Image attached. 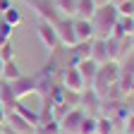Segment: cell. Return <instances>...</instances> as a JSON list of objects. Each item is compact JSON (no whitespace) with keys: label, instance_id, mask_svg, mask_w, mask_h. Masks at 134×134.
<instances>
[{"label":"cell","instance_id":"ffe728a7","mask_svg":"<svg viewBox=\"0 0 134 134\" xmlns=\"http://www.w3.org/2000/svg\"><path fill=\"white\" fill-rule=\"evenodd\" d=\"M115 7H117V14L120 17H134V0H122Z\"/></svg>","mask_w":134,"mask_h":134},{"label":"cell","instance_id":"4fadbf2b","mask_svg":"<svg viewBox=\"0 0 134 134\" xmlns=\"http://www.w3.org/2000/svg\"><path fill=\"white\" fill-rule=\"evenodd\" d=\"M96 3H93V0H77V17H79V19H91V17H93V12H96Z\"/></svg>","mask_w":134,"mask_h":134},{"label":"cell","instance_id":"8fae6325","mask_svg":"<svg viewBox=\"0 0 134 134\" xmlns=\"http://www.w3.org/2000/svg\"><path fill=\"white\" fill-rule=\"evenodd\" d=\"M5 122H10V125H12V132H14V134H34V132H36V127L29 125L19 113H10Z\"/></svg>","mask_w":134,"mask_h":134},{"label":"cell","instance_id":"83f0119b","mask_svg":"<svg viewBox=\"0 0 134 134\" xmlns=\"http://www.w3.org/2000/svg\"><path fill=\"white\" fill-rule=\"evenodd\" d=\"M129 43H132V46H134V34H132V36H129Z\"/></svg>","mask_w":134,"mask_h":134},{"label":"cell","instance_id":"5b68a950","mask_svg":"<svg viewBox=\"0 0 134 134\" xmlns=\"http://www.w3.org/2000/svg\"><path fill=\"white\" fill-rule=\"evenodd\" d=\"M10 89H12L14 100H22L24 96L38 91V77H24V74H22L17 81H10Z\"/></svg>","mask_w":134,"mask_h":134},{"label":"cell","instance_id":"3957f363","mask_svg":"<svg viewBox=\"0 0 134 134\" xmlns=\"http://www.w3.org/2000/svg\"><path fill=\"white\" fill-rule=\"evenodd\" d=\"M55 26V34H58V41L60 46L65 48H74L77 46V36H74V22L70 19V17H62L60 22L53 24Z\"/></svg>","mask_w":134,"mask_h":134},{"label":"cell","instance_id":"4316f807","mask_svg":"<svg viewBox=\"0 0 134 134\" xmlns=\"http://www.w3.org/2000/svg\"><path fill=\"white\" fill-rule=\"evenodd\" d=\"M3 65L5 62H3V58H0V79H3Z\"/></svg>","mask_w":134,"mask_h":134},{"label":"cell","instance_id":"d4e9b609","mask_svg":"<svg viewBox=\"0 0 134 134\" xmlns=\"http://www.w3.org/2000/svg\"><path fill=\"white\" fill-rule=\"evenodd\" d=\"M5 120H7V110H5V105H3V103H0V125H3Z\"/></svg>","mask_w":134,"mask_h":134},{"label":"cell","instance_id":"603a6c76","mask_svg":"<svg viewBox=\"0 0 134 134\" xmlns=\"http://www.w3.org/2000/svg\"><path fill=\"white\" fill-rule=\"evenodd\" d=\"M125 134H134V115L132 113L125 117Z\"/></svg>","mask_w":134,"mask_h":134},{"label":"cell","instance_id":"277c9868","mask_svg":"<svg viewBox=\"0 0 134 134\" xmlns=\"http://www.w3.org/2000/svg\"><path fill=\"white\" fill-rule=\"evenodd\" d=\"M26 3H29L34 10H36V14L41 17L43 22L55 24V22H60V19H62L60 10L55 7V3H50V0H26Z\"/></svg>","mask_w":134,"mask_h":134},{"label":"cell","instance_id":"ba28073f","mask_svg":"<svg viewBox=\"0 0 134 134\" xmlns=\"http://www.w3.org/2000/svg\"><path fill=\"white\" fill-rule=\"evenodd\" d=\"M36 34H38V38H41V43H43V48L46 50H53L60 46V41H58V34H55V26L50 24V22H38V29H36Z\"/></svg>","mask_w":134,"mask_h":134},{"label":"cell","instance_id":"f546056e","mask_svg":"<svg viewBox=\"0 0 134 134\" xmlns=\"http://www.w3.org/2000/svg\"><path fill=\"white\" fill-rule=\"evenodd\" d=\"M132 93H134V84H132Z\"/></svg>","mask_w":134,"mask_h":134},{"label":"cell","instance_id":"44dd1931","mask_svg":"<svg viewBox=\"0 0 134 134\" xmlns=\"http://www.w3.org/2000/svg\"><path fill=\"white\" fill-rule=\"evenodd\" d=\"M12 34H14V29L0 19V46H5L7 41H12Z\"/></svg>","mask_w":134,"mask_h":134},{"label":"cell","instance_id":"7c38bea8","mask_svg":"<svg viewBox=\"0 0 134 134\" xmlns=\"http://www.w3.org/2000/svg\"><path fill=\"white\" fill-rule=\"evenodd\" d=\"M132 34H134V17H117L113 36L115 38H129Z\"/></svg>","mask_w":134,"mask_h":134},{"label":"cell","instance_id":"6da1fadb","mask_svg":"<svg viewBox=\"0 0 134 134\" xmlns=\"http://www.w3.org/2000/svg\"><path fill=\"white\" fill-rule=\"evenodd\" d=\"M117 7L113 3H105V5H98L93 17H91V24H93V34L96 38H108L113 36L115 31V24H117Z\"/></svg>","mask_w":134,"mask_h":134},{"label":"cell","instance_id":"d6986e66","mask_svg":"<svg viewBox=\"0 0 134 134\" xmlns=\"http://www.w3.org/2000/svg\"><path fill=\"white\" fill-rule=\"evenodd\" d=\"M96 120H98V134H113V129H115V120L113 117L103 115V117H96Z\"/></svg>","mask_w":134,"mask_h":134},{"label":"cell","instance_id":"ac0fdd59","mask_svg":"<svg viewBox=\"0 0 134 134\" xmlns=\"http://www.w3.org/2000/svg\"><path fill=\"white\" fill-rule=\"evenodd\" d=\"M55 7L60 10L62 17H70L77 12V0H55Z\"/></svg>","mask_w":134,"mask_h":134},{"label":"cell","instance_id":"7402d4cb","mask_svg":"<svg viewBox=\"0 0 134 134\" xmlns=\"http://www.w3.org/2000/svg\"><path fill=\"white\" fill-rule=\"evenodd\" d=\"M0 58H3V62L14 60V46H12V41H7L5 46H0Z\"/></svg>","mask_w":134,"mask_h":134},{"label":"cell","instance_id":"7a4b0ae2","mask_svg":"<svg viewBox=\"0 0 134 134\" xmlns=\"http://www.w3.org/2000/svg\"><path fill=\"white\" fill-rule=\"evenodd\" d=\"M117 77H120V65H117L115 60L103 62V65L98 67V74H96V79H93V86H91V89H93L100 98H105L108 89L117 81Z\"/></svg>","mask_w":134,"mask_h":134},{"label":"cell","instance_id":"f1b7e54d","mask_svg":"<svg viewBox=\"0 0 134 134\" xmlns=\"http://www.w3.org/2000/svg\"><path fill=\"white\" fill-rule=\"evenodd\" d=\"M129 113H132V115H134V105H132V108H129Z\"/></svg>","mask_w":134,"mask_h":134},{"label":"cell","instance_id":"8992f818","mask_svg":"<svg viewBox=\"0 0 134 134\" xmlns=\"http://www.w3.org/2000/svg\"><path fill=\"white\" fill-rule=\"evenodd\" d=\"M84 113L81 108H70L62 117H60V132H65V134H77V129H79V125H81V120H84Z\"/></svg>","mask_w":134,"mask_h":134},{"label":"cell","instance_id":"30bf717a","mask_svg":"<svg viewBox=\"0 0 134 134\" xmlns=\"http://www.w3.org/2000/svg\"><path fill=\"white\" fill-rule=\"evenodd\" d=\"M74 22V36H77V43H86V41H93L96 34H93V24L91 19H72Z\"/></svg>","mask_w":134,"mask_h":134},{"label":"cell","instance_id":"2e32d148","mask_svg":"<svg viewBox=\"0 0 134 134\" xmlns=\"http://www.w3.org/2000/svg\"><path fill=\"white\" fill-rule=\"evenodd\" d=\"M0 19H3L5 24H10L12 29H17V26H19V24H22V12H19V10H17L14 5H12V7H7V10L3 12V17H0Z\"/></svg>","mask_w":134,"mask_h":134},{"label":"cell","instance_id":"cb8c5ba5","mask_svg":"<svg viewBox=\"0 0 134 134\" xmlns=\"http://www.w3.org/2000/svg\"><path fill=\"white\" fill-rule=\"evenodd\" d=\"M7 7H12V0H0V14H3Z\"/></svg>","mask_w":134,"mask_h":134},{"label":"cell","instance_id":"5bb4252c","mask_svg":"<svg viewBox=\"0 0 134 134\" xmlns=\"http://www.w3.org/2000/svg\"><path fill=\"white\" fill-rule=\"evenodd\" d=\"M19 77H22V70L17 65V60H7L3 65V81H17Z\"/></svg>","mask_w":134,"mask_h":134},{"label":"cell","instance_id":"484cf974","mask_svg":"<svg viewBox=\"0 0 134 134\" xmlns=\"http://www.w3.org/2000/svg\"><path fill=\"white\" fill-rule=\"evenodd\" d=\"M96 5H105V3H110V0H93Z\"/></svg>","mask_w":134,"mask_h":134},{"label":"cell","instance_id":"e0dca14e","mask_svg":"<svg viewBox=\"0 0 134 134\" xmlns=\"http://www.w3.org/2000/svg\"><path fill=\"white\" fill-rule=\"evenodd\" d=\"M77 134H98V120H96V117L84 115V120H81V125H79Z\"/></svg>","mask_w":134,"mask_h":134},{"label":"cell","instance_id":"52a82bcc","mask_svg":"<svg viewBox=\"0 0 134 134\" xmlns=\"http://www.w3.org/2000/svg\"><path fill=\"white\" fill-rule=\"evenodd\" d=\"M60 79H62V89H67V91L81 93L84 89H86V84H84V79H81L77 67H65V70L60 72Z\"/></svg>","mask_w":134,"mask_h":134},{"label":"cell","instance_id":"9a60e30c","mask_svg":"<svg viewBox=\"0 0 134 134\" xmlns=\"http://www.w3.org/2000/svg\"><path fill=\"white\" fill-rule=\"evenodd\" d=\"M14 113H19L24 120H26L29 125H34V127H38V125H41V115H38L36 110H26V108L19 103V100H14Z\"/></svg>","mask_w":134,"mask_h":134},{"label":"cell","instance_id":"9c48e42d","mask_svg":"<svg viewBox=\"0 0 134 134\" xmlns=\"http://www.w3.org/2000/svg\"><path fill=\"white\" fill-rule=\"evenodd\" d=\"M74 67L79 70V74H81L84 84H86V89H91V86H93V79H96V74H98V67H100V65H98L93 58H84V60H79Z\"/></svg>","mask_w":134,"mask_h":134},{"label":"cell","instance_id":"4dcf8cb0","mask_svg":"<svg viewBox=\"0 0 134 134\" xmlns=\"http://www.w3.org/2000/svg\"><path fill=\"white\" fill-rule=\"evenodd\" d=\"M0 134H5V132H3V129H0Z\"/></svg>","mask_w":134,"mask_h":134}]
</instances>
